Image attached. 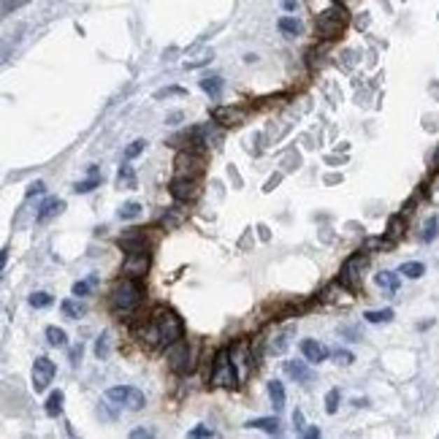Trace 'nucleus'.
Listing matches in <instances>:
<instances>
[{"instance_id":"f257e3e1","label":"nucleus","mask_w":439,"mask_h":439,"mask_svg":"<svg viewBox=\"0 0 439 439\" xmlns=\"http://www.w3.org/2000/svg\"><path fill=\"white\" fill-rule=\"evenodd\" d=\"M185 336V326L179 320V314L174 309H155L152 317L144 323V328H139V339L149 344V347H166V344H174Z\"/></svg>"},{"instance_id":"f03ea898","label":"nucleus","mask_w":439,"mask_h":439,"mask_svg":"<svg viewBox=\"0 0 439 439\" xmlns=\"http://www.w3.org/2000/svg\"><path fill=\"white\" fill-rule=\"evenodd\" d=\"M141 285H139V279H133V277H123L117 285H114V291H111V312L120 314V317H127V314H133L139 309V304H141Z\"/></svg>"},{"instance_id":"7ed1b4c3","label":"nucleus","mask_w":439,"mask_h":439,"mask_svg":"<svg viewBox=\"0 0 439 439\" xmlns=\"http://www.w3.org/2000/svg\"><path fill=\"white\" fill-rule=\"evenodd\" d=\"M350 25V14H347V8L342 6V3H334V6H328L326 11H320L317 14V20H314V30H317V36L323 39V41H334L339 39L342 33H344V27Z\"/></svg>"},{"instance_id":"20e7f679","label":"nucleus","mask_w":439,"mask_h":439,"mask_svg":"<svg viewBox=\"0 0 439 439\" xmlns=\"http://www.w3.org/2000/svg\"><path fill=\"white\" fill-rule=\"evenodd\" d=\"M239 372L233 366V356L230 350H220L214 356V366H211V385H220V388H236L239 385Z\"/></svg>"},{"instance_id":"39448f33","label":"nucleus","mask_w":439,"mask_h":439,"mask_svg":"<svg viewBox=\"0 0 439 439\" xmlns=\"http://www.w3.org/2000/svg\"><path fill=\"white\" fill-rule=\"evenodd\" d=\"M193 358H195V350L190 347L188 342H174L171 350H168V366L174 375H188L193 369Z\"/></svg>"},{"instance_id":"423d86ee","label":"nucleus","mask_w":439,"mask_h":439,"mask_svg":"<svg viewBox=\"0 0 439 439\" xmlns=\"http://www.w3.org/2000/svg\"><path fill=\"white\" fill-rule=\"evenodd\" d=\"M174 168H176V179H198L204 174V158L195 152H179Z\"/></svg>"},{"instance_id":"0eeeda50","label":"nucleus","mask_w":439,"mask_h":439,"mask_svg":"<svg viewBox=\"0 0 439 439\" xmlns=\"http://www.w3.org/2000/svg\"><path fill=\"white\" fill-rule=\"evenodd\" d=\"M106 398L109 401H117V404H125L127 410H141L146 401H144V393L139 391V388H130V385H120V388H109L106 391Z\"/></svg>"},{"instance_id":"6e6552de","label":"nucleus","mask_w":439,"mask_h":439,"mask_svg":"<svg viewBox=\"0 0 439 439\" xmlns=\"http://www.w3.org/2000/svg\"><path fill=\"white\" fill-rule=\"evenodd\" d=\"M52 379H55V363L46 356L36 358V361H33V391H36V393L46 391Z\"/></svg>"},{"instance_id":"1a4fd4ad","label":"nucleus","mask_w":439,"mask_h":439,"mask_svg":"<svg viewBox=\"0 0 439 439\" xmlns=\"http://www.w3.org/2000/svg\"><path fill=\"white\" fill-rule=\"evenodd\" d=\"M366 269V255H353V258H347L344 260V266H342V274H339V282L344 285V288H350V291H356V282L361 272Z\"/></svg>"},{"instance_id":"9d476101","label":"nucleus","mask_w":439,"mask_h":439,"mask_svg":"<svg viewBox=\"0 0 439 439\" xmlns=\"http://www.w3.org/2000/svg\"><path fill=\"white\" fill-rule=\"evenodd\" d=\"M149 269V255L146 252H127L125 263H123V274L133 277V279H141Z\"/></svg>"},{"instance_id":"9b49d317","label":"nucleus","mask_w":439,"mask_h":439,"mask_svg":"<svg viewBox=\"0 0 439 439\" xmlns=\"http://www.w3.org/2000/svg\"><path fill=\"white\" fill-rule=\"evenodd\" d=\"M198 179H176L174 176V182H171V195L176 198V201H195L198 198Z\"/></svg>"},{"instance_id":"f8f14e48","label":"nucleus","mask_w":439,"mask_h":439,"mask_svg":"<svg viewBox=\"0 0 439 439\" xmlns=\"http://www.w3.org/2000/svg\"><path fill=\"white\" fill-rule=\"evenodd\" d=\"M120 247L123 252H146V233L139 228H130L120 236Z\"/></svg>"},{"instance_id":"ddd939ff","label":"nucleus","mask_w":439,"mask_h":439,"mask_svg":"<svg viewBox=\"0 0 439 439\" xmlns=\"http://www.w3.org/2000/svg\"><path fill=\"white\" fill-rule=\"evenodd\" d=\"M211 120L220 123V125H242L244 123V109H228V106H220L211 111Z\"/></svg>"},{"instance_id":"4468645a","label":"nucleus","mask_w":439,"mask_h":439,"mask_svg":"<svg viewBox=\"0 0 439 439\" xmlns=\"http://www.w3.org/2000/svg\"><path fill=\"white\" fill-rule=\"evenodd\" d=\"M301 353H304V358H307L309 363H323V361L328 358V347L320 344V342H314V339H304V342H301Z\"/></svg>"},{"instance_id":"2eb2a0df","label":"nucleus","mask_w":439,"mask_h":439,"mask_svg":"<svg viewBox=\"0 0 439 439\" xmlns=\"http://www.w3.org/2000/svg\"><path fill=\"white\" fill-rule=\"evenodd\" d=\"M63 209H65V201H60V198H46L41 204V209H39V214H36V223H46V220H52L55 214H60Z\"/></svg>"},{"instance_id":"dca6fc26","label":"nucleus","mask_w":439,"mask_h":439,"mask_svg":"<svg viewBox=\"0 0 439 439\" xmlns=\"http://www.w3.org/2000/svg\"><path fill=\"white\" fill-rule=\"evenodd\" d=\"M309 363V361H307ZM304 361H285V372L293 377V379H298V382H309L312 379V372H309V366H307Z\"/></svg>"},{"instance_id":"f3484780","label":"nucleus","mask_w":439,"mask_h":439,"mask_svg":"<svg viewBox=\"0 0 439 439\" xmlns=\"http://www.w3.org/2000/svg\"><path fill=\"white\" fill-rule=\"evenodd\" d=\"M60 309H63V314L65 317H71V320H79V317L87 312V307L79 301V295H76V298H65L63 304H60Z\"/></svg>"},{"instance_id":"a211bd4d","label":"nucleus","mask_w":439,"mask_h":439,"mask_svg":"<svg viewBox=\"0 0 439 439\" xmlns=\"http://www.w3.org/2000/svg\"><path fill=\"white\" fill-rule=\"evenodd\" d=\"M63 401H65L63 391H52L49 398H46V407H43V410H46V415H49V418H57V415L63 412Z\"/></svg>"},{"instance_id":"6ab92c4d","label":"nucleus","mask_w":439,"mask_h":439,"mask_svg":"<svg viewBox=\"0 0 439 439\" xmlns=\"http://www.w3.org/2000/svg\"><path fill=\"white\" fill-rule=\"evenodd\" d=\"M269 398H272L274 410H282L285 407V385L279 379H272L269 382Z\"/></svg>"},{"instance_id":"aec40b11","label":"nucleus","mask_w":439,"mask_h":439,"mask_svg":"<svg viewBox=\"0 0 439 439\" xmlns=\"http://www.w3.org/2000/svg\"><path fill=\"white\" fill-rule=\"evenodd\" d=\"M46 342H49L52 347H65V344H68V334H65L63 328H57V326H49V328H46Z\"/></svg>"},{"instance_id":"412c9836","label":"nucleus","mask_w":439,"mask_h":439,"mask_svg":"<svg viewBox=\"0 0 439 439\" xmlns=\"http://www.w3.org/2000/svg\"><path fill=\"white\" fill-rule=\"evenodd\" d=\"M250 428H263V431H269V434H279V420L277 418H255L247 423Z\"/></svg>"},{"instance_id":"4be33fe9","label":"nucleus","mask_w":439,"mask_h":439,"mask_svg":"<svg viewBox=\"0 0 439 439\" xmlns=\"http://www.w3.org/2000/svg\"><path fill=\"white\" fill-rule=\"evenodd\" d=\"M117 185H120V188H125V190L136 188V174H133V168L130 166L120 168V174H117Z\"/></svg>"},{"instance_id":"5701e85b","label":"nucleus","mask_w":439,"mask_h":439,"mask_svg":"<svg viewBox=\"0 0 439 439\" xmlns=\"http://www.w3.org/2000/svg\"><path fill=\"white\" fill-rule=\"evenodd\" d=\"M277 25H279V30H282V33H288V36H298V33L304 30V25H301L298 20H293V17H282Z\"/></svg>"},{"instance_id":"b1692460","label":"nucleus","mask_w":439,"mask_h":439,"mask_svg":"<svg viewBox=\"0 0 439 439\" xmlns=\"http://www.w3.org/2000/svg\"><path fill=\"white\" fill-rule=\"evenodd\" d=\"M109 353H111V334L104 331V336H98V342H95V356L104 361L109 358Z\"/></svg>"},{"instance_id":"393cba45","label":"nucleus","mask_w":439,"mask_h":439,"mask_svg":"<svg viewBox=\"0 0 439 439\" xmlns=\"http://www.w3.org/2000/svg\"><path fill=\"white\" fill-rule=\"evenodd\" d=\"M377 285H379V288H388V291H398V277L393 272L377 274Z\"/></svg>"},{"instance_id":"a878e982","label":"nucleus","mask_w":439,"mask_h":439,"mask_svg":"<svg viewBox=\"0 0 439 439\" xmlns=\"http://www.w3.org/2000/svg\"><path fill=\"white\" fill-rule=\"evenodd\" d=\"M423 272H426V266H423V263H418V260H412V263H404V266L398 269V274H404V277H410V279H418V277H423Z\"/></svg>"},{"instance_id":"bb28decb","label":"nucleus","mask_w":439,"mask_h":439,"mask_svg":"<svg viewBox=\"0 0 439 439\" xmlns=\"http://www.w3.org/2000/svg\"><path fill=\"white\" fill-rule=\"evenodd\" d=\"M201 87L209 92V95H220V90H223V79L220 76H207V79H201Z\"/></svg>"},{"instance_id":"cd10ccee","label":"nucleus","mask_w":439,"mask_h":439,"mask_svg":"<svg viewBox=\"0 0 439 439\" xmlns=\"http://www.w3.org/2000/svg\"><path fill=\"white\" fill-rule=\"evenodd\" d=\"M139 214H141V204H136V201H127L125 207H120V217L123 220H133Z\"/></svg>"},{"instance_id":"c85d7f7f","label":"nucleus","mask_w":439,"mask_h":439,"mask_svg":"<svg viewBox=\"0 0 439 439\" xmlns=\"http://www.w3.org/2000/svg\"><path fill=\"white\" fill-rule=\"evenodd\" d=\"M369 323H388V320H393V309H379V312H366L363 314Z\"/></svg>"},{"instance_id":"c756f323","label":"nucleus","mask_w":439,"mask_h":439,"mask_svg":"<svg viewBox=\"0 0 439 439\" xmlns=\"http://www.w3.org/2000/svg\"><path fill=\"white\" fill-rule=\"evenodd\" d=\"M52 304V295L49 293H33L30 295V307H36V309H43V307H49Z\"/></svg>"},{"instance_id":"7c9ffc66","label":"nucleus","mask_w":439,"mask_h":439,"mask_svg":"<svg viewBox=\"0 0 439 439\" xmlns=\"http://www.w3.org/2000/svg\"><path fill=\"white\" fill-rule=\"evenodd\" d=\"M336 404H339V388H331V391L326 393V412H328V415L336 412Z\"/></svg>"},{"instance_id":"2f4dec72","label":"nucleus","mask_w":439,"mask_h":439,"mask_svg":"<svg viewBox=\"0 0 439 439\" xmlns=\"http://www.w3.org/2000/svg\"><path fill=\"white\" fill-rule=\"evenodd\" d=\"M437 230H439V220L437 217H431L428 225H426V230H423V242H434V239H437Z\"/></svg>"},{"instance_id":"473e14b6","label":"nucleus","mask_w":439,"mask_h":439,"mask_svg":"<svg viewBox=\"0 0 439 439\" xmlns=\"http://www.w3.org/2000/svg\"><path fill=\"white\" fill-rule=\"evenodd\" d=\"M27 3H30V0H3V8H0V11H3V17H8L11 11H17V8L27 6Z\"/></svg>"},{"instance_id":"72a5a7b5","label":"nucleus","mask_w":439,"mask_h":439,"mask_svg":"<svg viewBox=\"0 0 439 439\" xmlns=\"http://www.w3.org/2000/svg\"><path fill=\"white\" fill-rule=\"evenodd\" d=\"M98 185H101V179H98V176L92 174L90 179H84V182H79V185H76L74 190H76V193H90V190H95Z\"/></svg>"},{"instance_id":"f704fd0d","label":"nucleus","mask_w":439,"mask_h":439,"mask_svg":"<svg viewBox=\"0 0 439 439\" xmlns=\"http://www.w3.org/2000/svg\"><path fill=\"white\" fill-rule=\"evenodd\" d=\"M92 285H95L92 279H87V282H76V285H74V295H87Z\"/></svg>"},{"instance_id":"c9c22d12","label":"nucleus","mask_w":439,"mask_h":439,"mask_svg":"<svg viewBox=\"0 0 439 439\" xmlns=\"http://www.w3.org/2000/svg\"><path fill=\"white\" fill-rule=\"evenodd\" d=\"M144 144H146V141H133V144L127 146V149H125V158H127V160H130V158H136V155H139V152L144 149Z\"/></svg>"},{"instance_id":"e433bc0d","label":"nucleus","mask_w":439,"mask_h":439,"mask_svg":"<svg viewBox=\"0 0 439 439\" xmlns=\"http://www.w3.org/2000/svg\"><path fill=\"white\" fill-rule=\"evenodd\" d=\"M211 434H214V431H211V428H207V426H198V428H193V431H190L188 437L198 439V437H211Z\"/></svg>"},{"instance_id":"4c0bfd02","label":"nucleus","mask_w":439,"mask_h":439,"mask_svg":"<svg viewBox=\"0 0 439 439\" xmlns=\"http://www.w3.org/2000/svg\"><path fill=\"white\" fill-rule=\"evenodd\" d=\"M336 361H339V363H353V353H347V350H336Z\"/></svg>"},{"instance_id":"58836bf2","label":"nucleus","mask_w":439,"mask_h":439,"mask_svg":"<svg viewBox=\"0 0 439 439\" xmlns=\"http://www.w3.org/2000/svg\"><path fill=\"white\" fill-rule=\"evenodd\" d=\"M398 225H401V220H398V217H393V220H391V225H388V233H391V239H396L398 233H401V230H398Z\"/></svg>"},{"instance_id":"ea45409f","label":"nucleus","mask_w":439,"mask_h":439,"mask_svg":"<svg viewBox=\"0 0 439 439\" xmlns=\"http://www.w3.org/2000/svg\"><path fill=\"white\" fill-rule=\"evenodd\" d=\"M130 437L139 439V437H152V431L149 428H136V431H130Z\"/></svg>"},{"instance_id":"a19ab883","label":"nucleus","mask_w":439,"mask_h":439,"mask_svg":"<svg viewBox=\"0 0 439 439\" xmlns=\"http://www.w3.org/2000/svg\"><path fill=\"white\" fill-rule=\"evenodd\" d=\"M33 193H43V182H33V185L27 188V195H33Z\"/></svg>"},{"instance_id":"79ce46f5","label":"nucleus","mask_w":439,"mask_h":439,"mask_svg":"<svg viewBox=\"0 0 439 439\" xmlns=\"http://www.w3.org/2000/svg\"><path fill=\"white\" fill-rule=\"evenodd\" d=\"M79 358H82V344L71 350V361H74V363H79Z\"/></svg>"},{"instance_id":"37998d69","label":"nucleus","mask_w":439,"mask_h":439,"mask_svg":"<svg viewBox=\"0 0 439 439\" xmlns=\"http://www.w3.org/2000/svg\"><path fill=\"white\" fill-rule=\"evenodd\" d=\"M293 423H295V428H304V418H301V412H295V415H293Z\"/></svg>"},{"instance_id":"c03bdc74","label":"nucleus","mask_w":439,"mask_h":439,"mask_svg":"<svg viewBox=\"0 0 439 439\" xmlns=\"http://www.w3.org/2000/svg\"><path fill=\"white\" fill-rule=\"evenodd\" d=\"M285 11H295V0H285Z\"/></svg>"},{"instance_id":"a18cd8bd","label":"nucleus","mask_w":439,"mask_h":439,"mask_svg":"<svg viewBox=\"0 0 439 439\" xmlns=\"http://www.w3.org/2000/svg\"><path fill=\"white\" fill-rule=\"evenodd\" d=\"M304 434H307V437H320V431H317V428H307Z\"/></svg>"}]
</instances>
